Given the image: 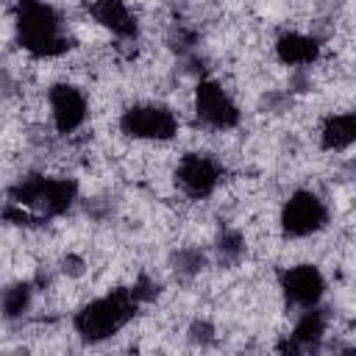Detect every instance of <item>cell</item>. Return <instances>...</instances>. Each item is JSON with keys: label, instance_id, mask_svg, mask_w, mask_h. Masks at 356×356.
<instances>
[{"label": "cell", "instance_id": "cell-11", "mask_svg": "<svg viewBox=\"0 0 356 356\" xmlns=\"http://www.w3.org/2000/svg\"><path fill=\"white\" fill-rule=\"evenodd\" d=\"M273 53L278 64L292 70H312L323 58V42L309 31H281L273 42Z\"/></svg>", "mask_w": 356, "mask_h": 356}, {"label": "cell", "instance_id": "cell-6", "mask_svg": "<svg viewBox=\"0 0 356 356\" xmlns=\"http://www.w3.org/2000/svg\"><path fill=\"white\" fill-rule=\"evenodd\" d=\"M328 222H331L328 200L309 186L289 192V197L278 209V231L284 239H312L320 231H325Z\"/></svg>", "mask_w": 356, "mask_h": 356}, {"label": "cell", "instance_id": "cell-7", "mask_svg": "<svg viewBox=\"0 0 356 356\" xmlns=\"http://www.w3.org/2000/svg\"><path fill=\"white\" fill-rule=\"evenodd\" d=\"M44 114L50 120V131L58 136L78 134L92 114V100L86 89L70 78H61L47 86L44 92Z\"/></svg>", "mask_w": 356, "mask_h": 356}, {"label": "cell", "instance_id": "cell-13", "mask_svg": "<svg viewBox=\"0 0 356 356\" xmlns=\"http://www.w3.org/2000/svg\"><path fill=\"white\" fill-rule=\"evenodd\" d=\"M317 139H320V150H325V153L350 150V145L356 139V114L350 108L325 114L317 128Z\"/></svg>", "mask_w": 356, "mask_h": 356}, {"label": "cell", "instance_id": "cell-3", "mask_svg": "<svg viewBox=\"0 0 356 356\" xmlns=\"http://www.w3.org/2000/svg\"><path fill=\"white\" fill-rule=\"evenodd\" d=\"M78 181L72 175L28 172L8 189V203L28 209L39 222L67 214L78 200Z\"/></svg>", "mask_w": 356, "mask_h": 356}, {"label": "cell", "instance_id": "cell-1", "mask_svg": "<svg viewBox=\"0 0 356 356\" xmlns=\"http://www.w3.org/2000/svg\"><path fill=\"white\" fill-rule=\"evenodd\" d=\"M11 25L17 44L33 58H61L72 47L67 17L47 0H14Z\"/></svg>", "mask_w": 356, "mask_h": 356}, {"label": "cell", "instance_id": "cell-16", "mask_svg": "<svg viewBox=\"0 0 356 356\" xmlns=\"http://www.w3.org/2000/svg\"><path fill=\"white\" fill-rule=\"evenodd\" d=\"M214 325L209 323V320H195L192 325H189V339L192 342H200V345H209L211 339H214Z\"/></svg>", "mask_w": 356, "mask_h": 356}, {"label": "cell", "instance_id": "cell-12", "mask_svg": "<svg viewBox=\"0 0 356 356\" xmlns=\"http://www.w3.org/2000/svg\"><path fill=\"white\" fill-rule=\"evenodd\" d=\"M328 325H331V314L328 309L323 306H309V309H300L292 331H289V342L284 345L286 350H317L320 342L325 339L328 334Z\"/></svg>", "mask_w": 356, "mask_h": 356}, {"label": "cell", "instance_id": "cell-5", "mask_svg": "<svg viewBox=\"0 0 356 356\" xmlns=\"http://www.w3.org/2000/svg\"><path fill=\"white\" fill-rule=\"evenodd\" d=\"M189 111L209 134H228L242 122V106L217 78H200L189 95Z\"/></svg>", "mask_w": 356, "mask_h": 356}, {"label": "cell", "instance_id": "cell-4", "mask_svg": "<svg viewBox=\"0 0 356 356\" xmlns=\"http://www.w3.org/2000/svg\"><path fill=\"white\" fill-rule=\"evenodd\" d=\"M117 128L125 139H134L139 145H170L181 134V117L170 103L136 100L120 111Z\"/></svg>", "mask_w": 356, "mask_h": 356}, {"label": "cell", "instance_id": "cell-2", "mask_svg": "<svg viewBox=\"0 0 356 356\" xmlns=\"http://www.w3.org/2000/svg\"><path fill=\"white\" fill-rule=\"evenodd\" d=\"M136 312H139V303L131 295V289L117 286V289H108V292L81 303V309L72 314V331L83 342L97 345V342H106V339L117 337L120 331H125L134 323Z\"/></svg>", "mask_w": 356, "mask_h": 356}, {"label": "cell", "instance_id": "cell-14", "mask_svg": "<svg viewBox=\"0 0 356 356\" xmlns=\"http://www.w3.org/2000/svg\"><path fill=\"white\" fill-rule=\"evenodd\" d=\"M33 298H36V286L33 281H11L0 289V317L6 323H19L22 317H28V312L33 309Z\"/></svg>", "mask_w": 356, "mask_h": 356}, {"label": "cell", "instance_id": "cell-15", "mask_svg": "<svg viewBox=\"0 0 356 356\" xmlns=\"http://www.w3.org/2000/svg\"><path fill=\"white\" fill-rule=\"evenodd\" d=\"M172 273L178 275V278H184V281H189V278H197L203 270H206V264H209V256H206V250H200L197 245H189V248H178L175 253H172Z\"/></svg>", "mask_w": 356, "mask_h": 356}, {"label": "cell", "instance_id": "cell-8", "mask_svg": "<svg viewBox=\"0 0 356 356\" xmlns=\"http://www.w3.org/2000/svg\"><path fill=\"white\" fill-rule=\"evenodd\" d=\"M172 178L186 200H209L222 184V164L206 150H189L178 156Z\"/></svg>", "mask_w": 356, "mask_h": 356}, {"label": "cell", "instance_id": "cell-9", "mask_svg": "<svg viewBox=\"0 0 356 356\" xmlns=\"http://www.w3.org/2000/svg\"><path fill=\"white\" fill-rule=\"evenodd\" d=\"M325 289H328V281L314 261H295L281 267L278 273V292L289 309L300 312L309 306H320L325 298Z\"/></svg>", "mask_w": 356, "mask_h": 356}, {"label": "cell", "instance_id": "cell-10", "mask_svg": "<svg viewBox=\"0 0 356 356\" xmlns=\"http://www.w3.org/2000/svg\"><path fill=\"white\" fill-rule=\"evenodd\" d=\"M86 14L92 25L111 33L120 42H136L142 22L128 0H86Z\"/></svg>", "mask_w": 356, "mask_h": 356}]
</instances>
